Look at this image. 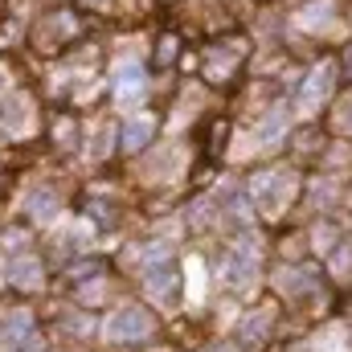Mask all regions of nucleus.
I'll use <instances>...</instances> for the list:
<instances>
[{
    "instance_id": "3",
    "label": "nucleus",
    "mask_w": 352,
    "mask_h": 352,
    "mask_svg": "<svg viewBox=\"0 0 352 352\" xmlns=\"http://www.w3.org/2000/svg\"><path fill=\"white\" fill-rule=\"evenodd\" d=\"M102 332H107V340H115V344H131V340H144V336L152 332V316H148L144 307H119V311L102 324Z\"/></svg>"
},
{
    "instance_id": "15",
    "label": "nucleus",
    "mask_w": 352,
    "mask_h": 352,
    "mask_svg": "<svg viewBox=\"0 0 352 352\" xmlns=\"http://www.w3.org/2000/svg\"><path fill=\"white\" fill-rule=\"evenodd\" d=\"M205 352H234L230 344H217V349H205Z\"/></svg>"
},
{
    "instance_id": "8",
    "label": "nucleus",
    "mask_w": 352,
    "mask_h": 352,
    "mask_svg": "<svg viewBox=\"0 0 352 352\" xmlns=\"http://www.w3.org/2000/svg\"><path fill=\"white\" fill-rule=\"evenodd\" d=\"M29 127H33V115H29V102H25V98H12L8 107H0V131L21 135V131H29Z\"/></svg>"
},
{
    "instance_id": "17",
    "label": "nucleus",
    "mask_w": 352,
    "mask_h": 352,
    "mask_svg": "<svg viewBox=\"0 0 352 352\" xmlns=\"http://www.w3.org/2000/svg\"><path fill=\"white\" fill-rule=\"evenodd\" d=\"M349 70H352V50H349Z\"/></svg>"
},
{
    "instance_id": "10",
    "label": "nucleus",
    "mask_w": 352,
    "mask_h": 352,
    "mask_svg": "<svg viewBox=\"0 0 352 352\" xmlns=\"http://www.w3.org/2000/svg\"><path fill=\"white\" fill-rule=\"evenodd\" d=\"M328 12H332V0H316V4H307V8L299 12V25H303V29H320V25L332 21Z\"/></svg>"
},
{
    "instance_id": "11",
    "label": "nucleus",
    "mask_w": 352,
    "mask_h": 352,
    "mask_svg": "<svg viewBox=\"0 0 352 352\" xmlns=\"http://www.w3.org/2000/svg\"><path fill=\"white\" fill-rule=\"evenodd\" d=\"M29 205H33V217H37V221H54V217H58V201H54L50 192H33Z\"/></svg>"
},
{
    "instance_id": "13",
    "label": "nucleus",
    "mask_w": 352,
    "mask_h": 352,
    "mask_svg": "<svg viewBox=\"0 0 352 352\" xmlns=\"http://www.w3.org/2000/svg\"><path fill=\"white\" fill-rule=\"evenodd\" d=\"M201 287H205V278H201V263H197V258H188V295H192V299H201Z\"/></svg>"
},
{
    "instance_id": "2",
    "label": "nucleus",
    "mask_w": 352,
    "mask_h": 352,
    "mask_svg": "<svg viewBox=\"0 0 352 352\" xmlns=\"http://www.w3.org/2000/svg\"><path fill=\"white\" fill-rule=\"evenodd\" d=\"M254 274H258V242L242 238V242H234L230 254H226V283H230L234 291H246V287L254 283Z\"/></svg>"
},
{
    "instance_id": "4",
    "label": "nucleus",
    "mask_w": 352,
    "mask_h": 352,
    "mask_svg": "<svg viewBox=\"0 0 352 352\" xmlns=\"http://www.w3.org/2000/svg\"><path fill=\"white\" fill-rule=\"evenodd\" d=\"M176 283V263L168 250H152L148 254V263H144V287H148V295H156V299H168V291H173Z\"/></svg>"
},
{
    "instance_id": "1",
    "label": "nucleus",
    "mask_w": 352,
    "mask_h": 352,
    "mask_svg": "<svg viewBox=\"0 0 352 352\" xmlns=\"http://www.w3.org/2000/svg\"><path fill=\"white\" fill-rule=\"evenodd\" d=\"M250 192H254V205L263 209L266 217H278V213L291 205V197H295V173H287V168L263 173L250 184Z\"/></svg>"
},
{
    "instance_id": "14",
    "label": "nucleus",
    "mask_w": 352,
    "mask_h": 352,
    "mask_svg": "<svg viewBox=\"0 0 352 352\" xmlns=\"http://www.w3.org/2000/svg\"><path fill=\"white\" fill-rule=\"evenodd\" d=\"M332 266H336V274H344V270L352 266V246H349V250H344V254H340V258H336Z\"/></svg>"
},
{
    "instance_id": "7",
    "label": "nucleus",
    "mask_w": 352,
    "mask_h": 352,
    "mask_svg": "<svg viewBox=\"0 0 352 352\" xmlns=\"http://www.w3.org/2000/svg\"><path fill=\"white\" fill-rule=\"evenodd\" d=\"M152 131H156V123H152L148 115H131V119L123 123V135H119V140H123L127 152H140V148L152 140Z\"/></svg>"
},
{
    "instance_id": "9",
    "label": "nucleus",
    "mask_w": 352,
    "mask_h": 352,
    "mask_svg": "<svg viewBox=\"0 0 352 352\" xmlns=\"http://www.w3.org/2000/svg\"><path fill=\"white\" fill-rule=\"evenodd\" d=\"M283 131H287V107H274V115H270L263 127L254 131V140H258V148H274Z\"/></svg>"
},
{
    "instance_id": "18",
    "label": "nucleus",
    "mask_w": 352,
    "mask_h": 352,
    "mask_svg": "<svg viewBox=\"0 0 352 352\" xmlns=\"http://www.w3.org/2000/svg\"><path fill=\"white\" fill-rule=\"evenodd\" d=\"M94 4H107V0H94Z\"/></svg>"
},
{
    "instance_id": "5",
    "label": "nucleus",
    "mask_w": 352,
    "mask_h": 352,
    "mask_svg": "<svg viewBox=\"0 0 352 352\" xmlns=\"http://www.w3.org/2000/svg\"><path fill=\"white\" fill-rule=\"evenodd\" d=\"M332 74H336V66H332V62H320V66L307 74L303 94H299V115H316V107L332 94Z\"/></svg>"
},
{
    "instance_id": "16",
    "label": "nucleus",
    "mask_w": 352,
    "mask_h": 352,
    "mask_svg": "<svg viewBox=\"0 0 352 352\" xmlns=\"http://www.w3.org/2000/svg\"><path fill=\"white\" fill-rule=\"evenodd\" d=\"M0 90H4V70H0Z\"/></svg>"
},
{
    "instance_id": "6",
    "label": "nucleus",
    "mask_w": 352,
    "mask_h": 352,
    "mask_svg": "<svg viewBox=\"0 0 352 352\" xmlns=\"http://www.w3.org/2000/svg\"><path fill=\"white\" fill-rule=\"evenodd\" d=\"M144 87H148V78H144V66L140 62H119L115 66V98L119 102H135L140 94H144Z\"/></svg>"
},
{
    "instance_id": "12",
    "label": "nucleus",
    "mask_w": 352,
    "mask_h": 352,
    "mask_svg": "<svg viewBox=\"0 0 352 352\" xmlns=\"http://www.w3.org/2000/svg\"><path fill=\"white\" fill-rule=\"evenodd\" d=\"M12 270H16L12 278H16L21 287H37V283H41V278H37V263H33V258H29V263H16Z\"/></svg>"
}]
</instances>
